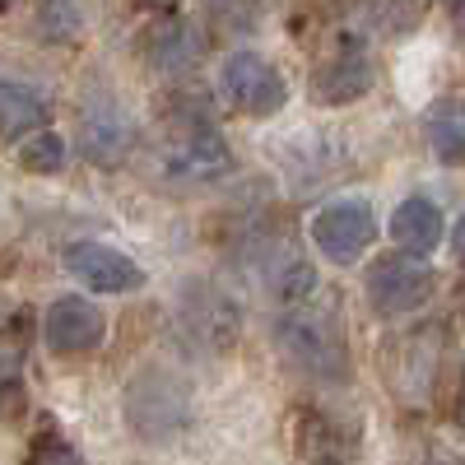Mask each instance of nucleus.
Returning <instances> with one entry per match:
<instances>
[{
	"mask_svg": "<svg viewBox=\"0 0 465 465\" xmlns=\"http://www.w3.org/2000/svg\"><path fill=\"white\" fill-rule=\"evenodd\" d=\"M19 163L28 173H61L65 168V140L56 131H37L24 149H19Z\"/></svg>",
	"mask_w": 465,
	"mask_h": 465,
	"instance_id": "19",
	"label": "nucleus"
},
{
	"mask_svg": "<svg viewBox=\"0 0 465 465\" xmlns=\"http://www.w3.org/2000/svg\"><path fill=\"white\" fill-rule=\"evenodd\" d=\"M368 84H372V65L363 56H349V61H335L317 74V98L322 103H349V98L368 94Z\"/></svg>",
	"mask_w": 465,
	"mask_h": 465,
	"instance_id": "16",
	"label": "nucleus"
},
{
	"mask_svg": "<svg viewBox=\"0 0 465 465\" xmlns=\"http://www.w3.org/2000/svg\"><path fill=\"white\" fill-rule=\"evenodd\" d=\"M293 451L312 465H344L359 451V423H344L326 410H298L293 414Z\"/></svg>",
	"mask_w": 465,
	"mask_h": 465,
	"instance_id": "11",
	"label": "nucleus"
},
{
	"mask_svg": "<svg viewBox=\"0 0 465 465\" xmlns=\"http://www.w3.org/2000/svg\"><path fill=\"white\" fill-rule=\"evenodd\" d=\"M131 144H135V126L112 98L84 103V112H80V149H84V159H94L98 168H112V163H122L131 153Z\"/></svg>",
	"mask_w": 465,
	"mask_h": 465,
	"instance_id": "12",
	"label": "nucleus"
},
{
	"mask_svg": "<svg viewBox=\"0 0 465 465\" xmlns=\"http://www.w3.org/2000/svg\"><path fill=\"white\" fill-rule=\"evenodd\" d=\"M149 56L159 61L163 70H182V65H191V61L201 56V47H196V37H191V28H186L182 19H163L159 28H153Z\"/></svg>",
	"mask_w": 465,
	"mask_h": 465,
	"instance_id": "17",
	"label": "nucleus"
},
{
	"mask_svg": "<svg viewBox=\"0 0 465 465\" xmlns=\"http://www.w3.org/2000/svg\"><path fill=\"white\" fill-rule=\"evenodd\" d=\"M307 232H312L317 252L331 265H354V261H363V252L377 238V219H372V205L368 201L344 196V201L322 205L312 214V223H307Z\"/></svg>",
	"mask_w": 465,
	"mask_h": 465,
	"instance_id": "4",
	"label": "nucleus"
},
{
	"mask_svg": "<svg viewBox=\"0 0 465 465\" xmlns=\"http://www.w3.org/2000/svg\"><path fill=\"white\" fill-rule=\"evenodd\" d=\"M451 252H456V256L465 261V214L456 219V232H451Z\"/></svg>",
	"mask_w": 465,
	"mask_h": 465,
	"instance_id": "20",
	"label": "nucleus"
},
{
	"mask_svg": "<svg viewBox=\"0 0 465 465\" xmlns=\"http://www.w3.org/2000/svg\"><path fill=\"white\" fill-rule=\"evenodd\" d=\"M107 335V317L103 307H94L84 293H65L47 307L43 317V340L47 349H56V354H89V349H98Z\"/></svg>",
	"mask_w": 465,
	"mask_h": 465,
	"instance_id": "10",
	"label": "nucleus"
},
{
	"mask_svg": "<svg viewBox=\"0 0 465 465\" xmlns=\"http://www.w3.org/2000/svg\"><path fill=\"white\" fill-rule=\"evenodd\" d=\"M252 270H256L261 293L275 298V302H284V307H298V302H307V298L317 293V265L307 261L302 247L289 242V238L261 242L256 256H252Z\"/></svg>",
	"mask_w": 465,
	"mask_h": 465,
	"instance_id": "6",
	"label": "nucleus"
},
{
	"mask_svg": "<svg viewBox=\"0 0 465 465\" xmlns=\"http://www.w3.org/2000/svg\"><path fill=\"white\" fill-rule=\"evenodd\" d=\"M429 140L442 163H465V107H442L429 126Z\"/></svg>",
	"mask_w": 465,
	"mask_h": 465,
	"instance_id": "18",
	"label": "nucleus"
},
{
	"mask_svg": "<svg viewBox=\"0 0 465 465\" xmlns=\"http://www.w3.org/2000/svg\"><path fill=\"white\" fill-rule=\"evenodd\" d=\"M228 168H232V153H228L223 135L214 126H201V122L182 126L163 149V173L173 182H214Z\"/></svg>",
	"mask_w": 465,
	"mask_h": 465,
	"instance_id": "8",
	"label": "nucleus"
},
{
	"mask_svg": "<svg viewBox=\"0 0 465 465\" xmlns=\"http://www.w3.org/2000/svg\"><path fill=\"white\" fill-rule=\"evenodd\" d=\"M280 349L284 359L317 377V381H349V344H344V331L335 322V312H322V307H298L280 322Z\"/></svg>",
	"mask_w": 465,
	"mask_h": 465,
	"instance_id": "1",
	"label": "nucleus"
},
{
	"mask_svg": "<svg viewBox=\"0 0 465 465\" xmlns=\"http://www.w3.org/2000/svg\"><path fill=\"white\" fill-rule=\"evenodd\" d=\"M438 363H442V331L423 326L396 340V363H391V386L405 401H429L433 381H438Z\"/></svg>",
	"mask_w": 465,
	"mask_h": 465,
	"instance_id": "13",
	"label": "nucleus"
},
{
	"mask_svg": "<svg viewBox=\"0 0 465 465\" xmlns=\"http://www.w3.org/2000/svg\"><path fill=\"white\" fill-rule=\"evenodd\" d=\"M65 270L94 293H135V289H144V270L126 252L103 247V242H70L65 247Z\"/></svg>",
	"mask_w": 465,
	"mask_h": 465,
	"instance_id": "9",
	"label": "nucleus"
},
{
	"mask_svg": "<svg viewBox=\"0 0 465 465\" xmlns=\"http://www.w3.org/2000/svg\"><path fill=\"white\" fill-rule=\"evenodd\" d=\"M219 94H223L228 107H238L247 116H275L289 103L284 74L256 52H232L219 65Z\"/></svg>",
	"mask_w": 465,
	"mask_h": 465,
	"instance_id": "5",
	"label": "nucleus"
},
{
	"mask_svg": "<svg viewBox=\"0 0 465 465\" xmlns=\"http://www.w3.org/2000/svg\"><path fill=\"white\" fill-rule=\"evenodd\" d=\"M442 232H447L442 210H438L429 196H410V201H401L396 214H391V242H396L401 252H410V256H429V252L442 242Z\"/></svg>",
	"mask_w": 465,
	"mask_h": 465,
	"instance_id": "14",
	"label": "nucleus"
},
{
	"mask_svg": "<svg viewBox=\"0 0 465 465\" xmlns=\"http://www.w3.org/2000/svg\"><path fill=\"white\" fill-rule=\"evenodd\" d=\"M126 423L131 433L144 438V442H168L186 429L191 419V391L186 381L168 368H144L131 377L126 386Z\"/></svg>",
	"mask_w": 465,
	"mask_h": 465,
	"instance_id": "2",
	"label": "nucleus"
},
{
	"mask_svg": "<svg viewBox=\"0 0 465 465\" xmlns=\"http://www.w3.org/2000/svg\"><path fill=\"white\" fill-rule=\"evenodd\" d=\"M451 24H456V33L465 37V0H451Z\"/></svg>",
	"mask_w": 465,
	"mask_h": 465,
	"instance_id": "21",
	"label": "nucleus"
},
{
	"mask_svg": "<svg viewBox=\"0 0 465 465\" xmlns=\"http://www.w3.org/2000/svg\"><path fill=\"white\" fill-rule=\"evenodd\" d=\"M43 122H47L43 89H33L28 80H15V74H0V135L19 140V135L37 131Z\"/></svg>",
	"mask_w": 465,
	"mask_h": 465,
	"instance_id": "15",
	"label": "nucleus"
},
{
	"mask_svg": "<svg viewBox=\"0 0 465 465\" xmlns=\"http://www.w3.org/2000/svg\"><path fill=\"white\" fill-rule=\"evenodd\" d=\"M460 317H465V293H460Z\"/></svg>",
	"mask_w": 465,
	"mask_h": 465,
	"instance_id": "23",
	"label": "nucleus"
},
{
	"mask_svg": "<svg viewBox=\"0 0 465 465\" xmlns=\"http://www.w3.org/2000/svg\"><path fill=\"white\" fill-rule=\"evenodd\" d=\"M456 410H460V419H465V381H460V401H456Z\"/></svg>",
	"mask_w": 465,
	"mask_h": 465,
	"instance_id": "22",
	"label": "nucleus"
},
{
	"mask_svg": "<svg viewBox=\"0 0 465 465\" xmlns=\"http://www.w3.org/2000/svg\"><path fill=\"white\" fill-rule=\"evenodd\" d=\"M177 317H182L186 340H196L210 354H223V349L238 344V307H232V298L219 293L214 284H186Z\"/></svg>",
	"mask_w": 465,
	"mask_h": 465,
	"instance_id": "7",
	"label": "nucleus"
},
{
	"mask_svg": "<svg viewBox=\"0 0 465 465\" xmlns=\"http://www.w3.org/2000/svg\"><path fill=\"white\" fill-rule=\"evenodd\" d=\"M368 302L377 317H401V312H414V307L429 302L433 293V265L423 256H410V252H396V256H377L368 265Z\"/></svg>",
	"mask_w": 465,
	"mask_h": 465,
	"instance_id": "3",
	"label": "nucleus"
}]
</instances>
